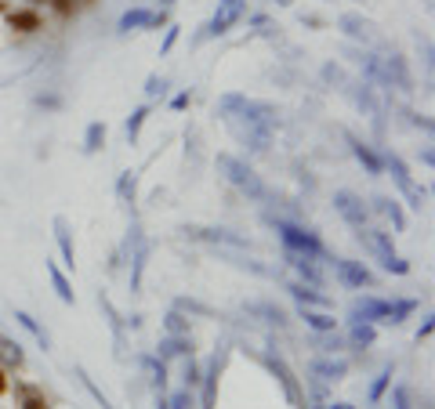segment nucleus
I'll list each match as a JSON object with an SVG mask.
<instances>
[{
    "label": "nucleus",
    "mask_w": 435,
    "mask_h": 409,
    "mask_svg": "<svg viewBox=\"0 0 435 409\" xmlns=\"http://www.w3.org/2000/svg\"><path fill=\"white\" fill-rule=\"evenodd\" d=\"M225 120H239L243 123V127H236V134L251 145L254 152H265L269 149L272 131H276V123H279L276 109L269 102H254V98H243V105L232 116H225Z\"/></svg>",
    "instance_id": "obj_1"
},
{
    "label": "nucleus",
    "mask_w": 435,
    "mask_h": 409,
    "mask_svg": "<svg viewBox=\"0 0 435 409\" xmlns=\"http://www.w3.org/2000/svg\"><path fill=\"white\" fill-rule=\"evenodd\" d=\"M414 308H417V301H378V297H363V301L352 304V323H388V326H399Z\"/></svg>",
    "instance_id": "obj_2"
},
{
    "label": "nucleus",
    "mask_w": 435,
    "mask_h": 409,
    "mask_svg": "<svg viewBox=\"0 0 435 409\" xmlns=\"http://www.w3.org/2000/svg\"><path fill=\"white\" fill-rule=\"evenodd\" d=\"M218 171H222L239 192H247L251 200H269V188H265V181L254 174V167H247L243 160H236L232 152H218Z\"/></svg>",
    "instance_id": "obj_3"
},
{
    "label": "nucleus",
    "mask_w": 435,
    "mask_h": 409,
    "mask_svg": "<svg viewBox=\"0 0 435 409\" xmlns=\"http://www.w3.org/2000/svg\"><path fill=\"white\" fill-rule=\"evenodd\" d=\"M359 239H363V246H366L370 254H374L388 272H395V275H407V272H410V265L395 254V246H392V236H388V232H381V229H359Z\"/></svg>",
    "instance_id": "obj_4"
},
{
    "label": "nucleus",
    "mask_w": 435,
    "mask_h": 409,
    "mask_svg": "<svg viewBox=\"0 0 435 409\" xmlns=\"http://www.w3.org/2000/svg\"><path fill=\"white\" fill-rule=\"evenodd\" d=\"M279 239H283L287 250H294V254H305V258H323V243L316 232H308L301 225H290V221H272Z\"/></svg>",
    "instance_id": "obj_5"
},
{
    "label": "nucleus",
    "mask_w": 435,
    "mask_h": 409,
    "mask_svg": "<svg viewBox=\"0 0 435 409\" xmlns=\"http://www.w3.org/2000/svg\"><path fill=\"white\" fill-rule=\"evenodd\" d=\"M381 163L392 171V181L399 185V192L407 196V203H410L414 210H421V207H424V188H421V185H414V178H410L407 163H402L395 152H385V160H381Z\"/></svg>",
    "instance_id": "obj_6"
},
{
    "label": "nucleus",
    "mask_w": 435,
    "mask_h": 409,
    "mask_svg": "<svg viewBox=\"0 0 435 409\" xmlns=\"http://www.w3.org/2000/svg\"><path fill=\"white\" fill-rule=\"evenodd\" d=\"M334 210L345 217V221L352 225V229H366V203L356 196V192H349V188H341V192H334Z\"/></svg>",
    "instance_id": "obj_7"
},
{
    "label": "nucleus",
    "mask_w": 435,
    "mask_h": 409,
    "mask_svg": "<svg viewBox=\"0 0 435 409\" xmlns=\"http://www.w3.org/2000/svg\"><path fill=\"white\" fill-rule=\"evenodd\" d=\"M334 275L345 282L349 290H363V287H374V272H370L363 261H334Z\"/></svg>",
    "instance_id": "obj_8"
},
{
    "label": "nucleus",
    "mask_w": 435,
    "mask_h": 409,
    "mask_svg": "<svg viewBox=\"0 0 435 409\" xmlns=\"http://www.w3.org/2000/svg\"><path fill=\"white\" fill-rule=\"evenodd\" d=\"M265 362H269V369L279 376V384H283V391H287L290 405H294V409H308V402H305V395H301V388H298V376H294V369H290L283 359H279V355H269Z\"/></svg>",
    "instance_id": "obj_9"
},
{
    "label": "nucleus",
    "mask_w": 435,
    "mask_h": 409,
    "mask_svg": "<svg viewBox=\"0 0 435 409\" xmlns=\"http://www.w3.org/2000/svg\"><path fill=\"white\" fill-rule=\"evenodd\" d=\"M243 11H247V0H225V4H218V15L207 22V33H210V37L229 33V29L243 18Z\"/></svg>",
    "instance_id": "obj_10"
},
{
    "label": "nucleus",
    "mask_w": 435,
    "mask_h": 409,
    "mask_svg": "<svg viewBox=\"0 0 435 409\" xmlns=\"http://www.w3.org/2000/svg\"><path fill=\"white\" fill-rule=\"evenodd\" d=\"M131 243H135V254H131V294L142 290V272H145V261H149V243L138 229H131Z\"/></svg>",
    "instance_id": "obj_11"
},
{
    "label": "nucleus",
    "mask_w": 435,
    "mask_h": 409,
    "mask_svg": "<svg viewBox=\"0 0 435 409\" xmlns=\"http://www.w3.org/2000/svg\"><path fill=\"white\" fill-rule=\"evenodd\" d=\"M193 239H207V243H225V246H239V250H251V239L236 236L229 229H185Z\"/></svg>",
    "instance_id": "obj_12"
},
{
    "label": "nucleus",
    "mask_w": 435,
    "mask_h": 409,
    "mask_svg": "<svg viewBox=\"0 0 435 409\" xmlns=\"http://www.w3.org/2000/svg\"><path fill=\"white\" fill-rule=\"evenodd\" d=\"M55 243H58L62 265L73 268V265H77V250H73V232H69V221H66V217H55Z\"/></svg>",
    "instance_id": "obj_13"
},
{
    "label": "nucleus",
    "mask_w": 435,
    "mask_h": 409,
    "mask_svg": "<svg viewBox=\"0 0 435 409\" xmlns=\"http://www.w3.org/2000/svg\"><path fill=\"white\" fill-rule=\"evenodd\" d=\"M164 22V15H152V11H145V8H131V11H123L120 15V33H131V29H142V25H160Z\"/></svg>",
    "instance_id": "obj_14"
},
{
    "label": "nucleus",
    "mask_w": 435,
    "mask_h": 409,
    "mask_svg": "<svg viewBox=\"0 0 435 409\" xmlns=\"http://www.w3.org/2000/svg\"><path fill=\"white\" fill-rule=\"evenodd\" d=\"M385 76H388V87H399V91H414V80L407 73V62H402L399 54L385 58Z\"/></svg>",
    "instance_id": "obj_15"
},
{
    "label": "nucleus",
    "mask_w": 435,
    "mask_h": 409,
    "mask_svg": "<svg viewBox=\"0 0 435 409\" xmlns=\"http://www.w3.org/2000/svg\"><path fill=\"white\" fill-rule=\"evenodd\" d=\"M287 261H290V268L308 282V287H320V282H323V272L316 268V261H312V258H305V254H294V250H287Z\"/></svg>",
    "instance_id": "obj_16"
},
{
    "label": "nucleus",
    "mask_w": 435,
    "mask_h": 409,
    "mask_svg": "<svg viewBox=\"0 0 435 409\" xmlns=\"http://www.w3.org/2000/svg\"><path fill=\"white\" fill-rule=\"evenodd\" d=\"M349 145H352V156L366 167V174H381V171H385L381 156H378L374 149H370V145H363V142H359V138H352V134H349Z\"/></svg>",
    "instance_id": "obj_17"
},
{
    "label": "nucleus",
    "mask_w": 435,
    "mask_h": 409,
    "mask_svg": "<svg viewBox=\"0 0 435 409\" xmlns=\"http://www.w3.org/2000/svg\"><path fill=\"white\" fill-rule=\"evenodd\" d=\"M185 352H193V340H189V337H178V333H167V337L160 340V348H157V359L167 362V359L185 355Z\"/></svg>",
    "instance_id": "obj_18"
},
{
    "label": "nucleus",
    "mask_w": 435,
    "mask_h": 409,
    "mask_svg": "<svg viewBox=\"0 0 435 409\" xmlns=\"http://www.w3.org/2000/svg\"><path fill=\"white\" fill-rule=\"evenodd\" d=\"M374 207H378V210L388 217L395 232H407V214H402V207H399L395 200H388V196H378V200H374Z\"/></svg>",
    "instance_id": "obj_19"
},
{
    "label": "nucleus",
    "mask_w": 435,
    "mask_h": 409,
    "mask_svg": "<svg viewBox=\"0 0 435 409\" xmlns=\"http://www.w3.org/2000/svg\"><path fill=\"white\" fill-rule=\"evenodd\" d=\"M44 268H47V275H51V287H55V294L66 301V304H73V287H69V279L62 275V268L55 265V261H44Z\"/></svg>",
    "instance_id": "obj_20"
},
{
    "label": "nucleus",
    "mask_w": 435,
    "mask_h": 409,
    "mask_svg": "<svg viewBox=\"0 0 435 409\" xmlns=\"http://www.w3.org/2000/svg\"><path fill=\"white\" fill-rule=\"evenodd\" d=\"M8 25L18 33H37L40 29V15L37 11H8Z\"/></svg>",
    "instance_id": "obj_21"
},
{
    "label": "nucleus",
    "mask_w": 435,
    "mask_h": 409,
    "mask_svg": "<svg viewBox=\"0 0 435 409\" xmlns=\"http://www.w3.org/2000/svg\"><path fill=\"white\" fill-rule=\"evenodd\" d=\"M337 25L345 29V33H349L352 40H363V44H370V25H366L359 15H341V18H337Z\"/></svg>",
    "instance_id": "obj_22"
},
{
    "label": "nucleus",
    "mask_w": 435,
    "mask_h": 409,
    "mask_svg": "<svg viewBox=\"0 0 435 409\" xmlns=\"http://www.w3.org/2000/svg\"><path fill=\"white\" fill-rule=\"evenodd\" d=\"M374 340H378L374 323H352V330H349V344H352V348H370Z\"/></svg>",
    "instance_id": "obj_23"
},
{
    "label": "nucleus",
    "mask_w": 435,
    "mask_h": 409,
    "mask_svg": "<svg viewBox=\"0 0 435 409\" xmlns=\"http://www.w3.org/2000/svg\"><path fill=\"white\" fill-rule=\"evenodd\" d=\"M312 373L320 376V381H341V376H345V362L341 359H316Z\"/></svg>",
    "instance_id": "obj_24"
},
{
    "label": "nucleus",
    "mask_w": 435,
    "mask_h": 409,
    "mask_svg": "<svg viewBox=\"0 0 435 409\" xmlns=\"http://www.w3.org/2000/svg\"><path fill=\"white\" fill-rule=\"evenodd\" d=\"M15 319H18V326H26L29 333L37 337V344H40L44 352H51V337H47V330H44V326H40L33 316H29V311H15Z\"/></svg>",
    "instance_id": "obj_25"
},
{
    "label": "nucleus",
    "mask_w": 435,
    "mask_h": 409,
    "mask_svg": "<svg viewBox=\"0 0 435 409\" xmlns=\"http://www.w3.org/2000/svg\"><path fill=\"white\" fill-rule=\"evenodd\" d=\"M218 373H222V359H214L207 376H203V409H214V391H218Z\"/></svg>",
    "instance_id": "obj_26"
},
{
    "label": "nucleus",
    "mask_w": 435,
    "mask_h": 409,
    "mask_svg": "<svg viewBox=\"0 0 435 409\" xmlns=\"http://www.w3.org/2000/svg\"><path fill=\"white\" fill-rule=\"evenodd\" d=\"M301 316H305V326H312L316 333H334V326H337L327 311H308L305 304H301Z\"/></svg>",
    "instance_id": "obj_27"
},
{
    "label": "nucleus",
    "mask_w": 435,
    "mask_h": 409,
    "mask_svg": "<svg viewBox=\"0 0 435 409\" xmlns=\"http://www.w3.org/2000/svg\"><path fill=\"white\" fill-rule=\"evenodd\" d=\"M106 145V123H91V127H87V134H84V152H98Z\"/></svg>",
    "instance_id": "obj_28"
},
{
    "label": "nucleus",
    "mask_w": 435,
    "mask_h": 409,
    "mask_svg": "<svg viewBox=\"0 0 435 409\" xmlns=\"http://www.w3.org/2000/svg\"><path fill=\"white\" fill-rule=\"evenodd\" d=\"M0 359H4L8 366H22V362H26L22 344H18V340H8V337H0Z\"/></svg>",
    "instance_id": "obj_29"
},
{
    "label": "nucleus",
    "mask_w": 435,
    "mask_h": 409,
    "mask_svg": "<svg viewBox=\"0 0 435 409\" xmlns=\"http://www.w3.org/2000/svg\"><path fill=\"white\" fill-rule=\"evenodd\" d=\"M247 311H251V316H265V323H276V326L287 323L283 308H276V304H247Z\"/></svg>",
    "instance_id": "obj_30"
},
{
    "label": "nucleus",
    "mask_w": 435,
    "mask_h": 409,
    "mask_svg": "<svg viewBox=\"0 0 435 409\" xmlns=\"http://www.w3.org/2000/svg\"><path fill=\"white\" fill-rule=\"evenodd\" d=\"M145 369H149L152 388L164 391V388H167V362H160V359H145Z\"/></svg>",
    "instance_id": "obj_31"
},
{
    "label": "nucleus",
    "mask_w": 435,
    "mask_h": 409,
    "mask_svg": "<svg viewBox=\"0 0 435 409\" xmlns=\"http://www.w3.org/2000/svg\"><path fill=\"white\" fill-rule=\"evenodd\" d=\"M77 376H80V384L87 388V395H91V398H95V402H98L102 409H116V405H113V402L106 398V391H102V388H95V381H91V376H87V373H84L80 366H77Z\"/></svg>",
    "instance_id": "obj_32"
},
{
    "label": "nucleus",
    "mask_w": 435,
    "mask_h": 409,
    "mask_svg": "<svg viewBox=\"0 0 435 409\" xmlns=\"http://www.w3.org/2000/svg\"><path fill=\"white\" fill-rule=\"evenodd\" d=\"M135 185H138V174H135V171H123V174H120V181H116V196H120L123 203H131Z\"/></svg>",
    "instance_id": "obj_33"
},
{
    "label": "nucleus",
    "mask_w": 435,
    "mask_h": 409,
    "mask_svg": "<svg viewBox=\"0 0 435 409\" xmlns=\"http://www.w3.org/2000/svg\"><path fill=\"white\" fill-rule=\"evenodd\" d=\"M149 120V105H138L135 113H131V120H128V142H138V134H142V123Z\"/></svg>",
    "instance_id": "obj_34"
},
{
    "label": "nucleus",
    "mask_w": 435,
    "mask_h": 409,
    "mask_svg": "<svg viewBox=\"0 0 435 409\" xmlns=\"http://www.w3.org/2000/svg\"><path fill=\"white\" fill-rule=\"evenodd\" d=\"M388 384H392V369L378 373V376H374V384H370V402H381V395L388 391Z\"/></svg>",
    "instance_id": "obj_35"
},
{
    "label": "nucleus",
    "mask_w": 435,
    "mask_h": 409,
    "mask_svg": "<svg viewBox=\"0 0 435 409\" xmlns=\"http://www.w3.org/2000/svg\"><path fill=\"white\" fill-rule=\"evenodd\" d=\"M287 290H290V294H294V297H298L301 304H327V297H320V294H312V290H305L301 282H290Z\"/></svg>",
    "instance_id": "obj_36"
},
{
    "label": "nucleus",
    "mask_w": 435,
    "mask_h": 409,
    "mask_svg": "<svg viewBox=\"0 0 435 409\" xmlns=\"http://www.w3.org/2000/svg\"><path fill=\"white\" fill-rule=\"evenodd\" d=\"M167 333H178V337H189V323L181 319V311H171L167 316Z\"/></svg>",
    "instance_id": "obj_37"
},
{
    "label": "nucleus",
    "mask_w": 435,
    "mask_h": 409,
    "mask_svg": "<svg viewBox=\"0 0 435 409\" xmlns=\"http://www.w3.org/2000/svg\"><path fill=\"white\" fill-rule=\"evenodd\" d=\"M167 405H171V409H189V405H193V391H189V388L174 391V395L167 398Z\"/></svg>",
    "instance_id": "obj_38"
},
{
    "label": "nucleus",
    "mask_w": 435,
    "mask_h": 409,
    "mask_svg": "<svg viewBox=\"0 0 435 409\" xmlns=\"http://www.w3.org/2000/svg\"><path fill=\"white\" fill-rule=\"evenodd\" d=\"M392 409H410V391L402 388V384L392 391Z\"/></svg>",
    "instance_id": "obj_39"
},
{
    "label": "nucleus",
    "mask_w": 435,
    "mask_h": 409,
    "mask_svg": "<svg viewBox=\"0 0 435 409\" xmlns=\"http://www.w3.org/2000/svg\"><path fill=\"white\" fill-rule=\"evenodd\" d=\"M164 87H167V83H164L160 76H149V80H145V94H149V98H157V94H164Z\"/></svg>",
    "instance_id": "obj_40"
},
{
    "label": "nucleus",
    "mask_w": 435,
    "mask_h": 409,
    "mask_svg": "<svg viewBox=\"0 0 435 409\" xmlns=\"http://www.w3.org/2000/svg\"><path fill=\"white\" fill-rule=\"evenodd\" d=\"M178 311H196V316H210V311H207L200 301H185V297L178 301Z\"/></svg>",
    "instance_id": "obj_41"
},
{
    "label": "nucleus",
    "mask_w": 435,
    "mask_h": 409,
    "mask_svg": "<svg viewBox=\"0 0 435 409\" xmlns=\"http://www.w3.org/2000/svg\"><path fill=\"white\" fill-rule=\"evenodd\" d=\"M37 105H44V109H58V98H55V94H37Z\"/></svg>",
    "instance_id": "obj_42"
},
{
    "label": "nucleus",
    "mask_w": 435,
    "mask_h": 409,
    "mask_svg": "<svg viewBox=\"0 0 435 409\" xmlns=\"http://www.w3.org/2000/svg\"><path fill=\"white\" fill-rule=\"evenodd\" d=\"M174 40H178V25H171V29H167V37H164V47H160V51H171V47H174Z\"/></svg>",
    "instance_id": "obj_43"
},
{
    "label": "nucleus",
    "mask_w": 435,
    "mask_h": 409,
    "mask_svg": "<svg viewBox=\"0 0 435 409\" xmlns=\"http://www.w3.org/2000/svg\"><path fill=\"white\" fill-rule=\"evenodd\" d=\"M22 409H47V402H44V398H33V395H29V398L22 402Z\"/></svg>",
    "instance_id": "obj_44"
},
{
    "label": "nucleus",
    "mask_w": 435,
    "mask_h": 409,
    "mask_svg": "<svg viewBox=\"0 0 435 409\" xmlns=\"http://www.w3.org/2000/svg\"><path fill=\"white\" fill-rule=\"evenodd\" d=\"M171 105H174V109H185V105H189V91H185V94H174Z\"/></svg>",
    "instance_id": "obj_45"
},
{
    "label": "nucleus",
    "mask_w": 435,
    "mask_h": 409,
    "mask_svg": "<svg viewBox=\"0 0 435 409\" xmlns=\"http://www.w3.org/2000/svg\"><path fill=\"white\" fill-rule=\"evenodd\" d=\"M431 326H435V323H431V319H424V323H421V330H417V340H424V337L431 333Z\"/></svg>",
    "instance_id": "obj_46"
},
{
    "label": "nucleus",
    "mask_w": 435,
    "mask_h": 409,
    "mask_svg": "<svg viewBox=\"0 0 435 409\" xmlns=\"http://www.w3.org/2000/svg\"><path fill=\"white\" fill-rule=\"evenodd\" d=\"M323 76H327V80H341V69H337V66H327Z\"/></svg>",
    "instance_id": "obj_47"
},
{
    "label": "nucleus",
    "mask_w": 435,
    "mask_h": 409,
    "mask_svg": "<svg viewBox=\"0 0 435 409\" xmlns=\"http://www.w3.org/2000/svg\"><path fill=\"white\" fill-rule=\"evenodd\" d=\"M421 163H424V167H431V163H435V156H431V149H421Z\"/></svg>",
    "instance_id": "obj_48"
},
{
    "label": "nucleus",
    "mask_w": 435,
    "mask_h": 409,
    "mask_svg": "<svg viewBox=\"0 0 435 409\" xmlns=\"http://www.w3.org/2000/svg\"><path fill=\"white\" fill-rule=\"evenodd\" d=\"M414 123H417V127H424V131H431V120L428 116H414Z\"/></svg>",
    "instance_id": "obj_49"
},
{
    "label": "nucleus",
    "mask_w": 435,
    "mask_h": 409,
    "mask_svg": "<svg viewBox=\"0 0 435 409\" xmlns=\"http://www.w3.org/2000/svg\"><path fill=\"white\" fill-rule=\"evenodd\" d=\"M157 409H171V405H167V398H164V391H160V398H157Z\"/></svg>",
    "instance_id": "obj_50"
},
{
    "label": "nucleus",
    "mask_w": 435,
    "mask_h": 409,
    "mask_svg": "<svg viewBox=\"0 0 435 409\" xmlns=\"http://www.w3.org/2000/svg\"><path fill=\"white\" fill-rule=\"evenodd\" d=\"M8 391V381H4V369H0V395H4Z\"/></svg>",
    "instance_id": "obj_51"
},
{
    "label": "nucleus",
    "mask_w": 435,
    "mask_h": 409,
    "mask_svg": "<svg viewBox=\"0 0 435 409\" xmlns=\"http://www.w3.org/2000/svg\"><path fill=\"white\" fill-rule=\"evenodd\" d=\"M330 409H356V405H349V402H334Z\"/></svg>",
    "instance_id": "obj_52"
},
{
    "label": "nucleus",
    "mask_w": 435,
    "mask_h": 409,
    "mask_svg": "<svg viewBox=\"0 0 435 409\" xmlns=\"http://www.w3.org/2000/svg\"><path fill=\"white\" fill-rule=\"evenodd\" d=\"M160 4H174V0H160Z\"/></svg>",
    "instance_id": "obj_53"
},
{
    "label": "nucleus",
    "mask_w": 435,
    "mask_h": 409,
    "mask_svg": "<svg viewBox=\"0 0 435 409\" xmlns=\"http://www.w3.org/2000/svg\"><path fill=\"white\" fill-rule=\"evenodd\" d=\"M279 4H290V0H279Z\"/></svg>",
    "instance_id": "obj_54"
},
{
    "label": "nucleus",
    "mask_w": 435,
    "mask_h": 409,
    "mask_svg": "<svg viewBox=\"0 0 435 409\" xmlns=\"http://www.w3.org/2000/svg\"><path fill=\"white\" fill-rule=\"evenodd\" d=\"M218 4H225V0H218Z\"/></svg>",
    "instance_id": "obj_55"
},
{
    "label": "nucleus",
    "mask_w": 435,
    "mask_h": 409,
    "mask_svg": "<svg viewBox=\"0 0 435 409\" xmlns=\"http://www.w3.org/2000/svg\"><path fill=\"white\" fill-rule=\"evenodd\" d=\"M33 4H37V0H33Z\"/></svg>",
    "instance_id": "obj_56"
}]
</instances>
